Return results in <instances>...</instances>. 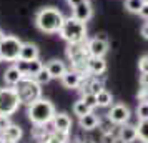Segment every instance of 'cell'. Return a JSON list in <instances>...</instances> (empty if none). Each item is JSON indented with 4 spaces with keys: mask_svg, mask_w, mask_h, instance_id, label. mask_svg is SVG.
Returning <instances> with one entry per match:
<instances>
[{
    "mask_svg": "<svg viewBox=\"0 0 148 143\" xmlns=\"http://www.w3.org/2000/svg\"><path fill=\"white\" fill-rule=\"evenodd\" d=\"M138 70L140 73H148V55H143L138 60Z\"/></svg>",
    "mask_w": 148,
    "mask_h": 143,
    "instance_id": "f546056e",
    "label": "cell"
},
{
    "mask_svg": "<svg viewBox=\"0 0 148 143\" xmlns=\"http://www.w3.org/2000/svg\"><path fill=\"white\" fill-rule=\"evenodd\" d=\"M136 131L141 143H148V120H140L136 125Z\"/></svg>",
    "mask_w": 148,
    "mask_h": 143,
    "instance_id": "7402d4cb",
    "label": "cell"
},
{
    "mask_svg": "<svg viewBox=\"0 0 148 143\" xmlns=\"http://www.w3.org/2000/svg\"><path fill=\"white\" fill-rule=\"evenodd\" d=\"M14 65L18 68V72H20L23 77H28V62L27 60H22V58H17L14 62Z\"/></svg>",
    "mask_w": 148,
    "mask_h": 143,
    "instance_id": "83f0119b",
    "label": "cell"
},
{
    "mask_svg": "<svg viewBox=\"0 0 148 143\" xmlns=\"http://www.w3.org/2000/svg\"><path fill=\"white\" fill-rule=\"evenodd\" d=\"M40 143H50V142H48V140H45V138H43V140H42Z\"/></svg>",
    "mask_w": 148,
    "mask_h": 143,
    "instance_id": "d590c367",
    "label": "cell"
},
{
    "mask_svg": "<svg viewBox=\"0 0 148 143\" xmlns=\"http://www.w3.org/2000/svg\"><path fill=\"white\" fill-rule=\"evenodd\" d=\"M0 62H2V57H0Z\"/></svg>",
    "mask_w": 148,
    "mask_h": 143,
    "instance_id": "60d3db41",
    "label": "cell"
},
{
    "mask_svg": "<svg viewBox=\"0 0 148 143\" xmlns=\"http://www.w3.org/2000/svg\"><path fill=\"white\" fill-rule=\"evenodd\" d=\"M10 125H12V122H10V116H0V133L7 128V127H10Z\"/></svg>",
    "mask_w": 148,
    "mask_h": 143,
    "instance_id": "4dcf8cb0",
    "label": "cell"
},
{
    "mask_svg": "<svg viewBox=\"0 0 148 143\" xmlns=\"http://www.w3.org/2000/svg\"><path fill=\"white\" fill-rule=\"evenodd\" d=\"M32 78H34L38 85H47V83H50V80H52V77H50V73H48V70L45 68V65H43V68H42L37 75L32 77Z\"/></svg>",
    "mask_w": 148,
    "mask_h": 143,
    "instance_id": "cb8c5ba5",
    "label": "cell"
},
{
    "mask_svg": "<svg viewBox=\"0 0 148 143\" xmlns=\"http://www.w3.org/2000/svg\"><path fill=\"white\" fill-rule=\"evenodd\" d=\"M82 100L87 103L90 108L93 110L97 108V95H93V93H88V92H85V93H82Z\"/></svg>",
    "mask_w": 148,
    "mask_h": 143,
    "instance_id": "4316f807",
    "label": "cell"
},
{
    "mask_svg": "<svg viewBox=\"0 0 148 143\" xmlns=\"http://www.w3.org/2000/svg\"><path fill=\"white\" fill-rule=\"evenodd\" d=\"M90 112H93V110L90 108L87 103L82 100V98H80V100H77V102L73 103V115H77L78 118H80V116H83V115H87V113H90Z\"/></svg>",
    "mask_w": 148,
    "mask_h": 143,
    "instance_id": "44dd1931",
    "label": "cell"
},
{
    "mask_svg": "<svg viewBox=\"0 0 148 143\" xmlns=\"http://www.w3.org/2000/svg\"><path fill=\"white\" fill-rule=\"evenodd\" d=\"M62 80V85L65 87V88H70V90H75L78 88L82 85V80H83V75L78 73V72H75L73 68H70L65 72V75L60 78Z\"/></svg>",
    "mask_w": 148,
    "mask_h": 143,
    "instance_id": "8fae6325",
    "label": "cell"
},
{
    "mask_svg": "<svg viewBox=\"0 0 148 143\" xmlns=\"http://www.w3.org/2000/svg\"><path fill=\"white\" fill-rule=\"evenodd\" d=\"M58 35L67 43H83L87 42V23L77 20L73 17H68L62 23Z\"/></svg>",
    "mask_w": 148,
    "mask_h": 143,
    "instance_id": "3957f363",
    "label": "cell"
},
{
    "mask_svg": "<svg viewBox=\"0 0 148 143\" xmlns=\"http://www.w3.org/2000/svg\"><path fill=\"white\" fill-rule=\"evenodd\" d=\"M87 42L83 43H68L67 47V57L68 60L72 62V68L75 72H78L85 77L88 75V70H87V62L90 58V53L87 50Z\"/></svg>",
    "mask_w": 148,
    "mask_h": 143,
    "instance_id": "277c9868",
    "label": "cell"
},
{
    "mask_svg": "<svg viewBox=\"0 0 148 143\" xmlns=\"http://www.w3.org/2000/svg\"><path fill=\"white\" fill-rule=\"evenodd\" d=\"M0 135H2V138H3V140H7V142H15V143H17L22 138L23 131H22V128L18 127V125H14V123H12V125H10V127H7V128L3 130Z\"/></svg>",
    "mask_w": 148,
    "mask_h": 143,
    "instance_id": "d6986e66",
    "label": "cell"
},
{
    "mask_svg": "<svg viewBox=\"0 0 148 143\" xmlns=\"http://www.w3.org/2000/svg\"><path fill=\"white\" fill-rule=\"evenodd\" d=\"M40 87L42 85H38L32 77H23L20 82H18V85L15 87L22 105H27L28 107V105L34 103L35 100L42 98V88Z\"/></svg>",
    "mask_w": 148,
    "mask_h": 143,
    "instance_id": "5b68a950",
    "label": "cell"
},
{
    "mask_svg": "<svg viewBox=\"0 0 148 143\" xmlns=\"http://www.w3.org/2000/svg\"><path fill=\"white\" fill-rule=\"evenodd\" d=\"M2 143H15V142H7V140H3Z\"/></svg>",
    "mask_w": 148,
    "mask_h": 143,
    "instance_id": "74e56055",
    "label": "cell"
},
{
    "mask_svg": "<svg viewBox=\"0 0 148 143\" xmlns=\"http://www.w3.org/2000/svg\"><path fill=\"white\" fill-rule=\"evenodd\" d=\"M55 113L57 112H55L53 103L47 98H38L27 107L28 120L34 125H48L55 116Z\"/></svg>",
    "mask_w": 148,
    "mask_h": 143,
    "instance_id": "7a4b0ae2",
    "label": "cell"
},
{
    "mask_svg": "<svg viewBox=\"0 0 148 143\" xmlns=\"http://www.w3.org/2000/svg\"><path fill=\"white\" fill-rule=\"evenodd\" d=\"M85 45H87V50L90 53V57H100V58H103L108 52V40L103 35H97L93 38L87 40Z\"/></svg>",
    "mask_w": 148,
    "mask_h": 143,
    "instance_id": "9c48e42d",
    "label": "cell"
},
{
    "mask_svg": "<svg viewBox=\"0 0 148 143\" xmlns=\"http://www.w3.org/2000/svg\"><path fill=\"white\" fill-rule=\"evenodd\" d=\"M80 143H92V142H90V140H87V142H85V140H83V142H80Z\"/></svg>",
    "mask_w": 148,
    "mask_h": 143,
    "instance_id": "8d00e7d4",
    "label": "cell"
},
{
    "mask_svg": "<svg viewBox=\"0 0 148 143\" xmlns=\"http://www.w3.org/2000/svg\"><path fill=\"white\" fill-rule=\"evenodd\" d=\"M98 123H100V118L95 115L93 112H90V113H87V115H83L78 118V125H80V128L83 130H95L97 127H98Z\"/></svg>",
    "mask_w": 148,
    "mask_h": 143,
    "instance_id": "ac0fdd59",
    "label": "cell"
},
{
    "mask_svg": "<svg viewBox=\"0 0 148 143\" xmlns=\"http://www.w3.org/2000/svg\"><path fill=\"white\" fill-rule=\"evenodd\" d=\"M0 136H2V135H0Z\"/></svg>",
    "mask_w": 148,
    "mask_h": 143,
    "instance_id": "b9f144b4",
    "label": "cell"
},
{
    "mask_svg": "<svg viewBox=\"0 0 148 143\" xmlns=\"http://www.w3.org/2000/svg\"><path fill=\"white\" fill-rule=\"evenodd\" d=\"M141 35H143V38H147L148 40V22L143 23V27H141Z\"/></svg>",
    "mask_w": 148,
    "mask_h": 143,
    "instance_id": "836d02e7",
    "label": "cell"
},
{
    "mask_svg": "<svg viewBox=\"0 0 148 143\" xmlns=\"http://www.w3.org/2000/svg\"><path fill=\"white\" fill-rule=\"evenodd\" d=\"M136 138H138V131H136L135 125H128V123L120 125V130H118V142L120 143H133Z\"/></svg>",
    "mask_w": 148,
    "mask_h": 143,
    "instance_id": "7c38bea8",
    "label": "cell"
},
{
    "mask_svg": "<svg viewBox=\"0 0 148 143\" xmlns=\"http://www.w3.org/2000/svg\"><path fill=\"white\" fill-rule=\"evenodd\" d=\"M88 75H103L107 72V62L100 57H90L87 62Z\"/></svg>",
    "mask_w": 148,
    "mask_h": 143,
    "instance_id": "4fadbf2b",
    "label": "cell"
},
{
    "mask_svg": "<svg viewBox=\"0 0 148 143\" xmlns=\"http://www.w3.org/2000/svg\"><path fill=\"white\" fill-rule=\"evenodd\" d=\"M100 142H101V143H116V142H118V136L115 135L113 131H108V133H101Z\"/></svg>",
    "mask_w": 148,
    "mask_h": 143,
    "instance_id": "f1b7e54d",
    "label": "cell"
},
{
    "mask_svg": "<svg viewBox=\"0 0 148 143\" xmlns=\"http://www.w3.org/2000/svg\"><path fill=\"white\" fill-rule=\"evenodd\" d=\"M22 78H23V75L18 72V68L15 67V65L8 67L7 70L3 72V82H5L7 87H17Z\"/></svg>",
    "mask_w": 148,
    "mask_h": 143,
    "instance_id": "e0dca14e",
    "label": "cell"
},
{
    "mask_svg": "<svg viewBox=\"0 0 148 143\" xmlns=\"http://www.w3.org/2000/svg\"><path fill=\"white\" fill-rule=\"evenodd\" d=\"M130 116H132V113H130V108H128L127 105H123V103H115V105H112V108L108 112L107 118L113 123V125H123V123H128Z\"/></svg>",
    "mask_w": 148,
    "mask_h": 143,
    "instance_id": "ba28073f",
    "label": "cell"
},
{
    "mask_svg": "<svg viewBox=\"0 0 148 143\" xmlns=\"http://www.w3.org/2000/svg\"><path fill=\"white\" fill-rule=\"evenodd\" d=\"M92 15H93V8H92L88 0L83 2V3H78V5L72 7V17L77 18V20H80V22H85L87 23L92 18Z\"/></svg>",
    "mask_w": 148,
    "mask_h": 143,
    "instance_id": "30bf717a",
    "label": "cell"
},
{
    "mask_svg": "<svg viewBox=\"0 0 148 143\" xmlns=\"http://www.w3.org/2000/svg\"><path fill=\"white\" fill-rule=\"evenodd\" d=\"M20 105L22 103L15 87L0 88V116H12Z\"/></svg>",
    "mask_w": 148,
    "mask_h": 143,
    "instance_id": "8992f818",
    "label": "cell"
},
{
    "mask_svg": "<svg viewBox=\"0 0 148 143\" xmlns=\"http://www.w3.org/2000/svg\"><path fill=\"white\" fill-rule=\"evenodd\" d=\"M138 15H140V17H143V18H147V20H148V0L145 2V3H143V7H141V10L138 12Z\"/></svg>",
    "mask_w": 148,
    "mask_h": 143,
    "instance_id": "1f68e13d",
    "label": "cell"
},
{
    "mask_svg": "<svg viewBox=\"0 0 148 143\" xmlns=\"http://www.w3.org/2000/svg\"><path fill=\"white\" fill-rule=\"evenodd\" d=\"M2 142H3V138H2V136H0V143H2Z\"/></svg>",
    "mask_w": 148,
    "mask_h": 143,
    "instance_id": "ab89813d",
    "label": "cell"
},
{
    "mask_svg": "<svg viewBox=\"0 0 148 143\" xmlns=\"http://www.w3.org/2000/svg\"><path fill=\"white\" fill-rule=\"evenodd\" d=\"M45 68L48 70V73H50V77L52 78H62V77L65 75V72H67L68 68L67 65H65V62H62V60H50L45 65Z\"/></svg>",
    "mask_w": 148,
    "mask_h": 143,
    "instance_id": "9a60e30c",
    "label": "cell"
},
{
    "mask_svg": "<svg viewBox=\"0 0 148 143\" xmlns=\"http://www.w3.org/2000/svg\"><path fill=\"white\" fill-rule=\"evenodd\" d=\"M147 0H125V8L130 14H138Z\"/></svg>",
    "mask_w": 148,
    "mask_h": 143,
    "instance_id": "603a6c76",
    "label": "cell"
},
{
    "mask_svg": "<svg viewBox=\"0 0 148 143\" xmlns=\"http://www.w3.org/2000/svg\"><path fill=\"white\" fill-rule=\"evenodd\" d=\"M52 127L57 131H63V133H68L70 128H72V118L67 115V113H55V116L52 118Z\"/></svg>",
    "mask_w": 148,
    "mask_h": 143,
    "instance_id": "5bb4252c",
    "label": "cell"
},
{
    "mask_svg": "<svg viewBox=\"0 0 148 143\" xmlns=\"http://www.w3.org/2000/svg\"><path fill=\"white\" fill-rule=\"evenodd\" d=\"M65 17L58 8L45 7L35 14V25L43 34H58Z\"/></svg>",
    "mask_w": 148,
    "mask_h": 143,
    "instance_id": "6da1fadb",
    "label": "cell"
},
{
    "mask_svg": "<svg viewBox=\"0 0 148 143\" xmlns=\"http://www.w3.org/2000/svg\"><path fill=\"white\" fill-rule=\"evenodd\" d=\"M38 55H40V52H38V47H37L35 43H32V42H25V43H22L20 57H18V58L30 62V60L38 58Z\"/></svg>",
    "mask_w": 148,
    "mask_h": 143,
    "instance_id": "2e32d148",
    "label": "cell"
},
{
    "mask_svg": "<svg viewBox=\"0 0 148 143\" xmlns=\"http://www.w3.org/2000/svg\"><path fill=\"white\" fill-rule=\"evenodd\" d=\"M140 85L141 87H148V73H141L140 75Z\"/></svg>",
    "mask_w": 148,
    "mask_h": 143,
    "instance_id": "d6a6232c",
    "label": "cell"
},
{
    "mask_svg": "<svg viewBox=\"0 0 148 143\" xmlns=\"http://www.w3.org/2000/svg\"><path fill=\"white\" fill-rule=\"evenodd\" d=\"M113 103V95L108 92V90H100L97 93V107H101V108H107V107H112Z\"/></svg>",
    "mask_w": 148,
    "mask_h": 143,
    "instance_id": "ffe728a7",
    "label": "cell"
},
{
    "mask_svg": "<svg viewBox=\"0 0 148 143\" xmlns=\"http://www.w3.org/2000/svg\"><path fill=\"white\" fill-rule=\"evenodd\" d=\"M2 37H3V34H2V30H0V40H2Z\"/></svg>",
    "mask_w": 148,
    "mask_h": 143,
    "instance_id": "f35d334b",
    "label": "cell"
},
{
    "mask_svg": "<svg viewBox=\"0 0 148 143\" xmlns=\"http://www.w3.org/2000/svg\"><path fill=\"white\" fill-rule=\"evenodd\" d=\"M23 42L14 35H3L0 40V57L5 62H15L20 57V48Z\"/></svg>",
    "mask_w": 148,
    "mask_h": 143,
    "instance_id": "52a82bcc",
    "label": "cell"
},
{
    "mask_svg": "<svg viewBox=\"0 0 148 143\" xmlns=\"http://www.w3.org/2000/svg\"><path fill=\"white\" fill-rule=\"evenodd\" d=\"M136 116H138V120H148V102H141L138 105Z\"/></svg>",
    "mask_w": 148,
    "mask_h": 143,
    "instance_id": "484cf974",
    "label": "cell"
},
{
    "mask_svg": "<svg viewBox=\"0 0 148 143\" xmlns=\"http://www.w3.org/2000/svg\"><path fill=\"white\" fill-rule=\"evenodd\" d=\"M83 2H87V0H67V3L70 7H75V5H78V3H83Z\"/></svg>",
    "mask_w": 148,
    "mask_h": 143,
    "instance_id": "e575fe53",
    "label": "cell"
},
{
    "mask_svg": "<svg viewBox=\"0 0 148 143\" xmlns=\"http://www.w3.org/2000/svg\"><path fill=\"white\" fill-rule=\"evenodd\" d=\"M43 68V63L40 62V58H35V60H30L28 62V77H34L37 75Z\"/></svg>",
    "mask_w": 148,
    "mask_h": 143,
    "instance_id": "d4e9b609",
    "label": "cell"
}]
</instances>
